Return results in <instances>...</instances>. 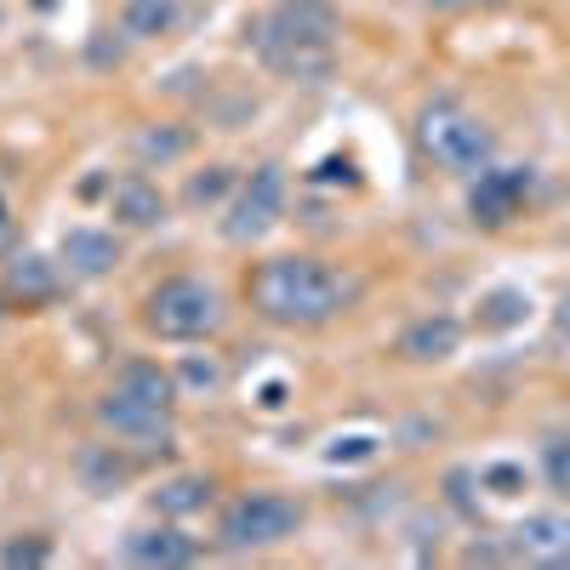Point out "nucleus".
<instances>
[{
	"label": "nucleus",
	"instance_id": "4",
	"mask_svg": "<svg viewBox=\"0 0 570 570\" xmlns=\"http://www.w3.org/2000/svg\"><path fill=\"white\" fill-rule=\"evenodd\" d=\"M142 325L155 337H171V343H195V337H212L223 325V297L217 285L195 279V274H171L149 292V308H142Z\"/></svg>",
	"mask_w": 570,
	"mask_h": 570
},
{
	"label": "nucleus",
	"instance_id": "12",
	"mask_svg": "<svg viewBox=\"0 0 570 570\" xmlns=\"http://www.w3.org/2000/svg\"><path fill=\"white\" fill-rule=\"evenodd\" d=\"M183 23V0H126L120 7V35L131 40H160Z\"/></svg>",
	"mask_w": 570,
	"mask_h": 570
},
{
	"label": "nucleus",
	"instance_id": "5",
	"mask_svg": "<svg viewBox=\"0 0 570 570\" xmlns=\"http://www.w3.org/2000/svg\"><path fill=\"white\" fill-rule=\"evenodd\" d=\"M297 525H303V502L279 497V491H246L223 508L217 537L234 553H252V548H274L285 537H297Z\"/></svg>",
	"mask_w": 570,
	"mask_h": 570
},
{
	"label": "nucleus",
	"instance_id": "2",
	"mask_svg": "<svg viewBox=\"0 0 570 570\" xmlns=\"http://www.w3.org/2000/svg\"><path fill=\"white\" fill-rule=\"evenodd\" d=\"M252 297H257V314L274 320V325H325L337 320V308L348 303V285L331 274L325 263L314 257H274L257 268L252 279Z\"/></svg>",
	"mask_w": 570,
	"mask_h": 570
},
{
	"label": "nucleus",
	"instance_id": "9",
	"mask_svg": "<svg viewBox=\"0 0 570 570\" xmlns=\"http://www.w3.org/2000/svg\"><path fill=\"white\" fill-rule=\"evenodd\" d=\"M513 537H519V553H525V559L570 564V519L564 513H531Z\"/></svg>",
	"mask_w": 570,
	"mask_h": 570
},
{
	"label": "nucleus",
	"instance_id": "16",
	"mask_svg": "<svg viewBox=\"0 0 570 570\" xmlns=\"http://www.w3.org/2000/svg\"><path fill=\"white\" fill-rule=\"evenodd\" d=\"M206 497H212L206 480H171L155 491V508L160 513H195V508H206Z\"/></svg>",
	"mask_w": 570,
	"mask_h": 570
},
{
	"label": "nucleus",
	"instance_id": "13",
	"mask_svg": "<svg viewBox=\"0 0 570 570\" xmlns=\"http://www.w3.org/2000/svg\"><path fill=\"white\" fill-rule=\"evenodd\" d=\"M115 217H120L126 228H155V223L166 217L160 188H155L149 177H126V183H115Z\"/></svg>",
	"mask_w": 570,
	"mask_h": 570
},
{
	"label": "nucleus",
	"instance_id": "24",
	"mask_svg": "<svg viewBox=\"0 0 570 570\" xmlns=\"http://www.w3.org/2000/svg\"><path fill=\"white\" fill-rule=\"evenodd\" d=\"M428 7H440V12H456V7H497V0H428Z\"/></svg>",
	"mask_w": 570,
	"mask_h": 570
},
{
	"label": "nucleus",
	"instance_id": "18",
	"mask_svg": "<svg viewBox=\"0 0 570 570\" xmlns=\"http://www.w3.org/2000/svg\"><path fill=\"white\" fill-rule=\"evenodd\" d=\"M12 292H23V297H52V268H46L40 257H18V263H12Z\"/></svg>",
	"mask_w": 570,
	"mask_h": 570
},
{
	"label": "nucleus",
	"instance_id": "3",
	"mask_svg": "<svg viewBox=\"0 0 570 570\" xmlns=\"http://www.w3.org/2000/svg\"><path fill=\"white\" fill-rule=\"evenodd\" d=\"M171 400H177L171 376L149 360H131V365H120L115 389L98 400V422L126 440H160L171 422Z\"/></svg>",
	"mask_w": 570,
	"mask_h": 570
},
{
	"label": "nucleus",
	"instance_id": "11",
	"mask_svg": "<svg viewBox=\"0 0 570 570\" xmlns=\"http://www.w3.org/2000/svg\"><path fill=\"white\" fill-rule=\"evenodd\" d=\"M63 263L75 274H86V279H98V274H109L120 263V246H115V234H104V228H69L63 234Z\"/></svg>",
	"mask_w": 570,
	"mask_h": 570
},
{
	"label": "nucleus",
	"instance_id": "14",
	"mask_svg": "<svg viewBox=\"0 0 570 570\" xmlns=\"http://www.w3.org/2000/svg\"><path fill=\"white\" fill-rule=\"evenodd\" d=\"M126 559H137V564H188V559H195V542H188L183 531H171V525L137 531L126 542Z\"/></svg>",
	"mask_w": 570,
	"mask_h": 570
},
{
	"label": "nucleus",
	"instance_id": "19",
	"mask_svg": "<svg viewBox=\"0 0 570 570\" xmlns=\"http://www.w3.org/2000/svg\"><path fill=\"white\" fill-rule=\"evenodd\" d=\"M542 473L559 497H570V440H548L542 445Z\"/></svg>",
	"mask_w": 570,
	"mask_h": 570
},
{
	"label": "nucleus",
	"instance_id": "6",
	"mask_svg": "<svg viewBox=\"0 0 570 570\" xmlns=\"http://www.w3.org/2000/svg\"><path fill=\"white\" fill-rule=\"evenodd\" d=\"M416 142H422V155L434 160V166H445V171H485V160H491V149H497V137L473 120L468 109H456V104L422 109Z\"/></svg>",
	"mask_w": 570,
	"mask_h": 570
},
{
	"label": "nucleus",
	"instance_id": "7",
	"mask_svg": "<svg viewBox=\"0 0 570 570\" xmlns=\"http://www.w3.org/2000/svg\"><path fill=\"white\" fill-rule=\"evenodd\" d=\"M279 206H285V177H279V166H257L252 183L240 188V200H234L223 234H228V240H240V246H246V240H263V234L279 223Z\"/></svg>",
	"mask_w": 570,
	"mask_h": 570
},
{
	"label": "nucleus",
	"instance_id": "1",
	"mask_svg": "<svg viewBox=\"0 0 570 570\" xmlns=\"http://www.w3.org/2000/svg\"><path fill=\"white\" fill-rule=\"evenodd\" d=\"M257 58L297 86H320L337 69V7L331 0H279L252 29Z\"/></svg>",
	"mask_w": 570,
	"mask_h": 570
},
{
	"label": "nucleus",
	"instance_id": "10",
	"mask_svg": "<svg viewBox=\"0 0 570 570\" xmlns=\"http://www.w3.org/2000/svg\"><path fill=\"white\" fill-rule=\"evenodd\" d=\"M525 188H531V171H480V188H473V217H480V223H508Z\"/></svg>",
	"mask_w": 570,
	"mask_h": 570
},
{
	"label": "nucleus",
	"instance_id": "17",
	"mask_svg": "<svg viewBox=\"0 0 570 570\" xmlns=\"http://www.w3.org/2000/svg\"><path fill=\"white\" fill-rule=\"evenodd\" d=\"M183 149H188V137H183V131H171V126H149V131H137V155H142V160H160V166H166V160H177Z\"/></svg>",
	"mask_w": 570,
	"mask_h": 570
},
{
	"label": "nucleus",
	"instance_id": "15",
	"mask_svg": "<svg viewBox=\"0 0 570 570\" xmlns=\"http://www.w3.org/2000/svg\"><path fill=\"white\" fill-rule=\"evenodd\" d=\"M126 473H131V462L115 456V445H86V451H80V480H86V491L109 497V491L126 485Z\"/></svg>",
	"mask_w": 570,
	"mask_h": 570
},
{
	"label": "nucleus",
	"instance_id": "8",
	"mask_svg": "<svg viewBox=\"0 0 570 570\" xmlns=\"http://www.w3.org/2000/svg\"><path fill=\"white\" fill-rule=\"evenodd\" d=\"M456 343H462V325H456L451 314H428V320H416L405 337H400V360H411V365H440V360L456 354Z\"/></svg>",
	"mask_w": 570,
	"mask_h": 570
},
{
	"label": "nucleus",
	"instance_id": "21",
	"mask_svg": "<svg viewBox=\"0 0 570 570\" xmlns=\"http://www.w3.org/2000/svg\"><path fill=\"white\" fill-rule=\"evenodd\" d=\"M485 308H491V314H485V325H513L519 314H525V297H519V292H497Z\"/></svg>",
	"mask_w": 570,
	"mask_h": 570
},
{
	"label": "nucleus",
	"instance_id": "22",
	"mask_svg": "<svg viewBox=\"0 0 570 570\" xmlns=\"http://www.w3.org/2000/svg\"><path fill=\"white\" fill-rule=\"evenodd\" d=\"M0 559H7V564H40L46 559V542H12Z\"/></svg>",
	"mask_w": 570,
	"mask_h": 570
},
{
	"label": "nucleus",
	"instance_id": "23",
	"mask_svg": "<svg viewBox=\"0 0 570 570\" xmlns=\"http://www.w3.org/2000/svg\"><path fill=\"white\" fill-rule=\"evenodd\" d=\"M188 383H200V389H217V365H188Z\"/></svg>",
	"mask_w": 570,
	"mask_h": 570
},
{
	"label": "nucleus",
	"instance_id": "20",
	"mask_svg": "<svg viewBox=\"0 0 570 570\" xmlns=\"http://www.w3.org/2000/svg\"><path fill=\"white\" fill-rule=\"evenodd\" d=\"M234 177L223 171V166H212V171H200V177H188V206H212V200H223V188H228Z\"/></svg>",
	"mask_w": 570,
	"mask_h": 570
}]
</instances>
